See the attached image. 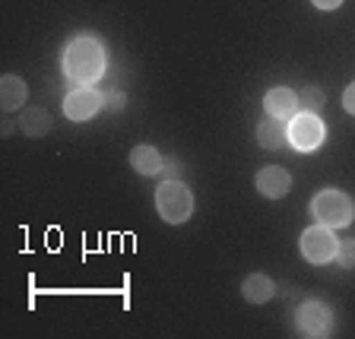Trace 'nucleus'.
Returning a JSON list of instances; mask_svg holds the SVG:
<instances>
[{
    "label": "nucleus",
    "instance_id": "obj_7",
    "mask_svg": "<svg viewBox=\"0 0 355 339\" xmlns=\"http://www.w3.org/2000/svg\"><path fill=\"white\" fill-rule=\"evenodd\" d=\"M102 102L105 98L98 96L92 86H76L73 92L64 98V114L70 121H89L98 108H102Z\"/></svg>",
    "mask_w": 355,
    "mask_h": 339
},
{
    "label": "nucleus",
    "instance_id": "obj_14",
    "mask_svg": "<svg viewBox=\"0 0 355 339\" xmlns=\"http://www.w3.org/2000/svg\"><path fill=\"white\" fill-rule=\"evenodd\" d=\"M0 102H3L7 111L22 108V102H26V82H22L19 76L7 73L3 80H0Z\"/></svg>",
    "mask_w": 355,
    "mask_h": 339
},
{
    "label": "nucleus",
    "instance_id": "obj_9",
    "mask_svg": "<svg viewBox=\"0 0 355 339\" xmlns=\"http://www.w3.org/2000/svg\"><path fill=\"white\" fill-rule=\"evenodd\" d=\"M263 108H266V114H273V118L292 121L298 111H302V105H298V96L292 92V89L279 86V89H270V92H266Z\"/></svg>",
    "mask_w": 355,
    "mask_h": 339
},
{
    "label": "nucleus",
    "instance_id": "obj_10",
    "mask_svg": "<svg viewBox=\"0 0 355 339\" xmlns=\"http://www.w3.org/2000/svg\"><path fill=\"white\" fill-rule=\"evenodd\" d=\"M257 143L266 149H279L288 143V127L282 124V118H273V114H266L263 121L257 124Z\"/></svg>",
    "mask_w": 355,
    "mask_h": 339
},
{
    "label": "nucleus",
    "instance_id": "obj_19",
    "mask_svg": "<svg viewBox=\"0 0 355 339\" xmlns=\"http://www.w3.org/2000/svg\"><path fill=\"white\" fill-rule=\"evenodd\" d=\"M343 108H346L349 114H355V82L346 89V96H343Z\"/></svg>",
    "mask_w": 355,
    "mask_h": 339
},
{
    "label": "nucleus",
    "instance_id": "obj_1",
    "mask_svg": "<svg viewBox=\"0 0 355 339\" xmlns=\"http://www.w3.org/2000/svg\"><path fill=\"white\" fill-rule=\"evenodd\" d=\"M105 67H108V54H105V48L96 38H89V35L70 42V48H67V54H64V70L76 86L96 82L98 76L105 73Z\"/></svg>",
    "mask_w": 355,
    "mask_h": 339
},
{
    "label": "nucleus",
    "instance_id": "obj_18",
    "mask_svg": "<svg viewBox=\"0 0 355 339\" xmlns=\"http://www.w3.org/2000/svg\"><path fill=\"white\" fill-rule=\"evenodd\" d=\"M181 171V165H178V159H165V165H162V175L168 177V181H175V175Z\"/></svg>",
    "mask_w": 355,
    "mask_h": 339
},
{
    "label": "nucleus",
    "instance_id": "obj_15",
    "mask_svg": "<svg viewBox=\"0 0 355 339\" xmlns=\"http://www.w3.org/2000/svg\"><path fill=\"white\" fill-rule=\"evenodd\" d=\"M298 105H302V111H311V114H320V108L327 105V96L320 86H304L302 92H298Z\"/></svg>",
    "mask_w": 355,
    "mask_h": 339
},
{
    "label": "nucleus",
    "instance_id": "obj_3",
    "mask_svg": "<svg viewBox=\"0 0 355 339\" xmlns=\"http://www.w3.org/2000/svg\"><path fill=\"white\" fill-rule=\"evenodd\" d=\"M155 207H159V216L171 225H181V222L191 219L193 213V197L181 181H165L159 191H155Z\"/></svg>",
    "mask_w": 355,
    "mask_h": 339
},
{
    "label": "nucleus",
    "instance_id": "obj_13",
    "mask_svg": "<svg viewBox=\"0 0 355 339\" xmlns=\"http://www.w3.org/2000/svg\"><path fill=\"white\" fill-rule=\"evenodd\" d=\"M19 127H22L26 137H44V133L54 127V121H51V114H48L44 108H26L19 114Z\"/></svg>",
    "mask_w": 355,
    "mask_h": 339
},
{
    "label": "nucleus",
    "instance_id": "obj_20",
    "mask_svg": "<svg viewBox=\"0 0 355 339\" xmlns=\"http://www.w3.org/2000/svg\"><path fill=\"white\" fill-rule=\"evenodd\" d=\"M311 3H314L318 10H336V7L343 3V0H311Z\"/></svg>",
    "mask_w": 355,
    "mask_h": 339
},
{
    "label": "nucleus",
    "instance_id": "obj_6",
    "mask_svg": "<svg viewBox=\"0 0 355 339\" xmlns=\"http://www.w3.org/2000/svg\"><path fill=\"white\" fill-rule=\"evenodd\" d=\"M336 247H340V241H336V235H333L327 225H314V229H308L302 235V254L311 263H327V260H333L336 257Z\"/></svg>",
    "mask_w": 355,
    "mask_h": 339
},
{
    "label": "nucleus",
    "instance_id": "obj_12",
    "mask_svg": "<svg viewBox=\"0 0 355 339\" xmlns=\"http://www.w3.org/2000/svg\"><path fill=\"white\" fill-rule=\"evenodd\" d=\"M165 159L155 153V146H137L130 153V168L140 175H162Z\"/></svg>",
    "mask_w": 355,
    "mask_h": 339
},
{
    "label": "nucleus",
    "instance_id": "obj_2",
    "mask_svg": "<svg viewBox=\"0 0 355 339\" xmlns=\"http://www.w3.org/2000/svg\"><path fill=\"white\" fill-rule=\"evenodd\" d=\"M311 213L318 219V225H327V229H343L352 222V200L346 197L343 191H320L311 203Z\"/></svg>",
    "mask_w": 355,
    "mask_h": 339
},
{
    "label": "nucleus",
    "instance_id": "obj_5",
    "mask_svg": "<svg viewBox=\"0 0 355 339\" xmlns=\"http://www.w3.org/2000/svg\"><path fill=\"white\" fill-rule=\"evenodd\" d=\"M295 327L302 336L324 339L333 333V314H330V308L320 302H304L295 314Z\"/></svg>",
    "mask_w": 355,
    "mask_h": 339
},
{
    "label": "nucleus",
    "instance_id": "obj_16",
    "mask_svg": "<svg viewBox=\"0 0 355 339\" xmlns=\"http://www.w3.org/2000/svg\"><path fill=\"white\" fill-rule=\"evenodd\" d=\"M336 260H340V266H346V270H355V238L340 241V247H336Z\"/></svg>",
    "mask_w": 355,
    "mask_h": 339
},
{
    "label": "nucleus",
    "instance_id": "obj_17",
    "mask_svg": "<svg viewBox=\"0 0 355 339\" xmlns=\"http://www.w3.org/2000/svg\"><path fill=\"white\" fill-rule=\"evenodd\" d=\"M124 105H127V96L121 89H111L108 96H105V111H114V114H118V111H124Z\"/></svg>",
    "mask_w": 355,
    "mask_h": 339
},
{
    "label": "nucleus",
    "instance_id": "obj_21",
    "mask_svg": "<svg viewBox=\"0 0 355 339\" xmlns=\"http://www.w3.org/2000/svg\"><path fill=\"white\" fill-rule=\"evenodd\" d=\"M13 127H19V124H13V121H3V137H10V133H13Z\"/></svg>",
    "mask_w": 355,
    "mask_h": 339
},
{
    "label": "nucleus",
    "instance_id": "obj_8",
    "mask_svg": "<svg viewBox=\"0 0 355 339\" xmlns=\"http://www.w3.org/2000/svg\"><path fill=\"white\" fill-rule=\"evenodd\" d=\"M254 184H257V191L263 193V197L279 200V197H286V193H288L292 177H288V171L279 168V165H266V168L257 171V181H254Z\"/></svg>",
    "mask_w": 355,
    "mask_h": 339
},
{
    "label": "nucleus",
    "instance_id": "obj_11",
    "mask_svg": "<svg viewBox=\"0 0 355 339\" xmlns=\"http://www.w3.org/2000/svg\"><path fill=\"white\" fill-rule=\"evenodd\" d=\"M241 295H244V302L263 304V302H270V298L276 295V286H273V279H270V276L251 273L248 279L241 282Z\"/></svg>",
    "mask_w": 355,
    "mask_h": 339
},
{
    "label": "nucleus",
    "instance_id": "obj_4",
    "mask_svg": "<svg viewBox=\"0 0 355 339\" xmlns=\"http://www.w3.org/2000/svg\"><path fill=\"white\" fill-rule=\"evenodd\" d=\"M288 143L298 149V153H311L324 143V121L311 111H298L292 124H288Z\"/></svg>",
    "mask_w": 355,
    "mask_h": 339
}]
</instances>
